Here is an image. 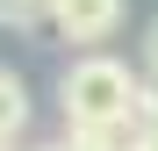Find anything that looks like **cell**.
<instances>
[{"mask_svg": "<svg viewBox=\"0 0 158 151\" xmlns=\"http://www.w3.org/2000/svg\"><path fill=\"white\" fill-rule=\"evenodd\" d=\"M137 151H144V144H137Z\"/></svg>", "mask_w": 158, "mask_h": 151, "instance_id": "52a82bcc", "label": "cell"}, {"mask_svg": "<svg viewBox=\"0 0 158 151\" xmlns=\"http://www.w3.org/2000/svg\"><path fill=\"white\" fill-rule=\"evenodd\" d=\"M144 151H158V122H151V130H144Z\"/></svg>", "mask_w": 158, "mask_h": 151, "instance_id": "5b68a950", "label": "cell"}, {"mask_svg": "<svg viewBox=\"0 0 158 151\" xmlns=\"http://www.w3.org/2000/svg\"><path fill=\"white\" fill-rule=\"evenodd\" d=\"M43 151H72V144H65V137H58V144H43Z\"/></svg>", "mask_w": 158, "mask_h": 151, "instance_id": "8992f818", "label": "cell"}, {"mask_svg": "<svg viewBox=\"0 0 158 151\" xmlns=\"http://www.w3.org/2000/svg\"><path fill=\"white\" fill-rule=\"evenodd\" d=\"M144 72H151V79H158V22H151V29H144Z\"/></svg>", "mask_w": 158, "mask_h": 151, "instance_id": "277c9868", "label": "cell"}, {"mask_svg": "<svg viewBox=\"0 0 158 151\" xmlns=\"http://www.w3.org/2000/svg\"><path fill=\"white\" fill-rule=\"evenodd\" d=\"M22 130H29V86H22V72L0 65V151H7Z\"/></svg>", "mask_w": 158, "mask_h": 151, "instance_id": "7a4b0ae2", "label": "cell"}, {"mask_svg": "<svg viewBox=\"0 0 158 151\" xmlns=\"http://www.w3.org/2000/svg\"><path fill=\"white\" fill-rule=\"evenodd\" d=\"M58 0H0V29H50Z\"/></svg>", "mask_w": 158, "mask_h": 151, "instance_id": "3957f363", "label": "cell"}, {"mask_svg": "<svg viewBox=\"0 0 158 151\" xmlns=\"http://www.w3.org/2000/svg\"><path fill=\"white\" fill-rule=\"evenodd\" d=\"M50 29L65 43H108L122 29V0H58L50 7Z\"/></svg>", "mask_w": 158, "mask_h": 151, "instance_id": "6da1fadb", "label": "cell"}]
</instances>
